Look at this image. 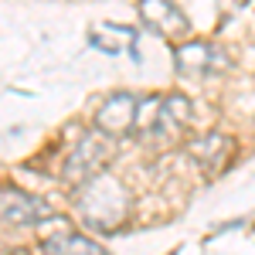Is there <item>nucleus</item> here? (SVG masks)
<instances>
[{"instance_id":"f257e3e1","label":"nucleus","mask_w":255,"mask_h":255,"mask_svg":"<svg viewBox=\"0 0 255 255\" xmlns=\"http://www.w3.org/2000/svg\"><path fill=\"white\" fill-rule=\"evenodd\" d=\"M75 208H79L82 221L96 232H116L126 225V218L133 211V194L129 187L113 174H96L85 184H79L75 194Z\"/></svg>"},{"instance_id":"20e7f679","label":"nucleus","mask_w":255,"mask_h":255,"mask_svg":"<svg viewBox=\"0 0 255 255\" xmlns=\"http://www.w3.org/2000/svg\"><path fill=\"white\" fill-rule=\"evenodd\" d=\"M187 157H191V163H194L204 177H218V174H225V170L235 163V157H238V139L232 136V133H221V129L204 133V136L191 139Z\"/></svg>"},{"instance_id":"423d86ee","label":"nucleus","mask_w":255,"mask_h":255,"mask_svg":"<svg viewBox=\"0 0 255 255\" xmlns=\"http://www.w3.org/2000/svg\"><path fill=\"white\" fill-rule=\"evenodd\" d=\"M136 109H139V96H133V92H113L99 106L96 126L102 133H109L113 139H126L136 133Z\"/></svg>"},{"instance_id":"7ed1b4c3","label":"nucleus","mask_w":255,"mask_h":255,"mask_svg":"<svg viewBox=\"0 0 255 255\" xmlns=\"http://www.w3.org/2000/svg\"><path fill=\"white\" fill-rule=\"evenodd\" d=\"M113 146H116V139L109 136V133H102L99 126L85 129L79 136V143L72 146V153L65 157V163H61V177L79 187L89 177L102 174L106 163H109V157H113Z\"/></svg>"},{"instance_id":"1a4fd4ad","label":"nucleus","mask_w":255,"mask_h":255,"mask_svg":"<svg viewBox=\"0 0 255 255\" xmlns=\"http://www.w3.org/2000/svg\"><path fill=\"white\" fill-rule=\"evenodd\" d=\"M44 255H109L99 242L75 232H61V235L44 238Z\"/></svg>"},{"instance_id":"9d476101","label":"nucleus","mask_w":255,"mask_h":255,"mask_svg":"<svg viewBox=\"0 0 255 255\" xmlns=\"http://www.w3.org/2000/svg\"><path fill=\"white\" fill-rule=\"evenodd\" d=\"M3 255H31V252H24V249H14V252H3Z\"/></svg>"},{"instance_id":"0eeeda50","label":"nucleus","mask_w":255,"mask_h":255,"mask_svg":"<svg viewBox=\"0 0 255 255\" xmlns=\"http://www.w3.org/2000/svg\"><path fill=\"white\" fill-rule=\"evenodd\" d=\"M174 68L180 75H221L228 68V55L211 41H187L174 48Z\"/></svg>"},{"instance_id":"6e6552de","label":"nucleus","mask_w":255,"mask_h":255,"mask_svg":"<svg viewBox=\"0 0 255 255\" xmlns=\"http://www.w3.org/2000/svg\"><path fill=\"white\" fill-rule=\"evenodd\" d=\"M139 20L167 41H177L191 34V20L174 0H139Z\"/></svg>"},{"instance_id":"39448f33","label":"nucleus","mask_w":255,"mask_h":255,"mask_svg":"<svg viewBox=\"0 0 255 255\" xmlns=\"http://www.w3.org/2000/svg\"><path fill=\"white\" fill-rule=\"evenodd\" d=\"M51 218V208L41 197L20 191L14 184H0V228H38Z\"/></svg>"},{"instance_id":"f03ea898","label":"nucleus","mask_w":255,"mask_h":255,"mask_svg":"<svg viewBox=\"0 0 255 255\" xmlns=\"http://www.w3.org/2000/svg\"><path fill=\"white\" fill-rule=\"evenodd\" d=\"M191 119H194V106L180 92L143 96L136 109V133L133 136H139L150 146H167L191 126Z\"/></svg>"}]
</instances>
